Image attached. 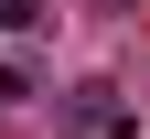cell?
Here are the masks:
<instances>
[{
  "mask_svg": "<svg viewBox=\"0 0 150 139\" xmlns=\"http://www.w3.org/2000/svg\"><path fill=\"white\" fill-rule=\"evenodd\" d=\"M0 22H11V32H32V22H43V0H0Z\"/></svg>",
  "mask_w": 150,
  "mask_h": 139,
  "instance_id": "7a4b0ae2",
  "label": "cell"
},
{
  "mask_svg": "<svg viewBox=\"0 0 150 139\" xmlns=\"http://www.w3.org/2000/svg\"><path fill=\"white\" fill-rule=\"evenodd\" d=\"M75 139H139V107L97 75V86H75Z\"/></svg>",
  "mask_w": 150,
  "mask_h": 139,
  "instance_id": "6da1fadb",
  "label": "cell"
}]
</instances>
